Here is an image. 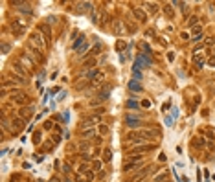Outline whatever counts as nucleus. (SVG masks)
<instances>
[{
  "mask_svg": "<svg viewBox=\"0 0 215 182\" xmlns=\"http://www.w3.org/2000/svg\"><path fill=\"white\" fill-rule=\"evenodd\" d=\"M197 20H199L197 17H191V18H188V26H189V28H195V26H197Z\"/></svg>",
  "mask_w": 215,
  "mask_h": 182,
  "instance_id": "obj_24",
  "label": "nucleus"
},
{
  "mask_svg": "<svg viewBox=\"0 0 215 182\" xmlns=\"http://www.w3.org/2000/svg\"><path fill=\"white\" fill-rule=\"evenodd\" d=\"M173 59H175V55H173L171 52H169V53H167V61H173Z\"/></svg>",
  "mask_w": 215,
  "mask_h": 182,
  "instance_id": "obj_42",
  "label": "nucleus"
},
{
  "mask_svg": "<svg viewBox=\"0 0 215 182\" xmlns=\"http://www.w3.org/2000/svg\"><path fill=\"white\" fill-rule=\"evenodd\" d=\"M29 98H28V96L26 94H24V92H17V94H15V96H11V101H13V103H18V105H22V103H26V101H28Z\"/></svg>",
  "mask_w": 215,
  "mask_h": 182,
  "instance_id": "obj_11",
  "label": "nucleus"
},
{
  "mask_svg": "<svg viewBox=\"0 0 215 182\" xmlns=\"http://www.w3.org/2000/svg\"><path fill=\"white\" fill-rule=\"evenodd\" d=\"M201 39H202V35H195V37H191V40H193V42H199Z\"/></svg>",
  "mask_w": 215,
  "mask_h": 182,
  "instance_id": "obj_38",
  "label": "nucleus"
},
{
  "mask_svg": "<svg viewBox=\"0 0 215 182\" xmlns=\"http://www.w3.org/2000/svg\"><path fill=\"white\" fill-rule=\"evenodd\" d=\"M132 15L140 20V22H147V13L143 11V9H140V8H132Z\"/></svg>",
  "mask_w": 215,
  "mask_h": 182,
  "instance_id": "obj_10",
  "label": "nucleus"
},
{
  "mask_svg": "<svg viewBox=\"0 0 215 182\" xmlns=\"http://www.w3.org/2000/svg\"><path fill=\"white\" fill-rule=\"evenodd\" d=\"M29 46H33L35 50H39V52L46 50V37H42L41 31L31 33V35H29Z\"/></svg>",
  "mask_w": 215,
  "mask_h": 182,
  "instance_id": "obj_2",
  "label": "nucleus"
},
{
  "mask_svg": "<svg viewBox=\"0 0 215 182\" xmlns=\"http://www.w3.org/2000/svg\"><path fill=\"white\" fill-rule=\"evenodd\" d=\"M85 66H87V68H92V66H96V59H88L87 63H85Z\"/></svg>",
  "mask_w": 215,
  "mask_h": 182,
  "instance_id": "obj_27",
  "label": "nucleus"
},
{
  "mask_svg": "<svg viewBox=\"0 0 215 182\" xmlns=\"http://www.w3.org/2000/svg\"><path fill=\"white\" fill-rule=\"evenodd\" d=\"M158 160H160V162H166V155L160 153V155H158Z\"/></svg>",
  "mask_w": 215,
  "mask_h": 182,
  "instance_id": "obj_40",
  "label": "nucleus"
},
{
  "mask_svg": "<svg viewBox=\"0 0 215 182\" xmlns=\"http://www.w3.org/2000/svg\"><path fill=\"white\" fill-rule=\"evenodd\" d=\"M33 110H35L33 105H29V107H22L20 110H18V118H22L24 121H28L33 116Z\"/></svg>",
  "mask_w": 215,
  "mask_h": 182,
  "instance_id": "obj_6",
  "label": "nucleus"
},
{
  "mask_svg": "<svg viewBox=\"0 0 215 182\" xmlns=\"http://www.w3.org/2000/svg\"><path fill=\"white\" fill-rule=\"evenodd\" d=\"M39 31H41V33L44 35V37H46V40H48L50 37H52V29H50L48 24H42V26H39Z\"/></svg>",
  "mask_w": 215,
  "mask_h": 182,
  "instance_id": "obj_15",
  "label": "nucleus"
},
{
  "mask_svg": "<svg viewBox=\"0 0 215 182\" xmlns=\"http://www.w3.org/2000/svg\"><path fill=\"white\" fill-rule=\"evenodd\" d=\"M140 105H142L143 109H151V101H149V99H143V101H142V103H140Z\"/></svg>",
  "mask_w": 215,
  "mask_h": 182,
  "instance_id": "obj_30",
  "label": "nucleus"
},
{
  "mask_svg": "<svg viewBox=\"0 0 215 182\" xmlns=\"http://www.w3.org/2000/svg\"><path fill=\"white\" fill-rule=\"evenodd\" d=\"M149 151H154V145L149 144V145H140V147H134L131 153L132 155H138V153H149Z\"/></svg>",
  "mask_w": 215,
  "mask_h": 182,
  "instance_id": "obj_12",
  "label": "nucleus"
},
{
  "mask_svg": "<svg viewBox=\"0 0 215 182\" xmlns=\"http://www.w3.org/2000/svg\"><path fill=\"white\" fill-rule=\"evenodd\" d=\"M87 50H88V44H83V46L79 48V53H85V52H87Z\"/></svg>",
  "mask_w": 215,
  "mask_h": 182,
  "instance_id": "obj_35",
  "label": "nucleus"
},
{
  "mask_svg": "<svg viewBox=\"0 0 215 182\" xmlns=\"http://www.w3.org/2000/svg\"><path fill=\"white\" fill-rule=\"evenodd\" d=\"M147 8H149V11H151V13H154V11H156V4H147Z\"/></svg>",
  "mask_w": 215,
  "mask_h": 182,
  "instance_id": "obj_33",
  "label": "nucleus"
},
{
  "mask_svg": "<svg viewBox=\"0 0 215 182\" xmlns=\"http://www.w3.org/2000/svg\"><path fill=\"white\" fill-rule=\"evenodd\" d=\"M63 171H64V173H70V171H72V168H70V164H64V168H63Z\"/></svg>",
  "mask_w": 215,
  "mask_h": 182,
  "instance_id": "obj_34",
  "label": "nucleus"
},
{
  "mask_svg": "<svg viewBox=\"0 0 215 182\" xmlns=\"http://www.w3.org/2000/svg\"><path fill=\"white\" fill-rule=\"evenodd\" d=\"M142 164H143V160H129L127 158V162L123 164V171H127V173L129 171H136Z\"/></svg>",
  "mask_w": 215,
  "mask_h": 182,
  "instance_id": "obj_5",
  "label": "nucleus"
},
{
  "mask_svg": "<svg viewBox=\"0 0 215 182\" xmlns=\"http://www.w3.org/2000/svg\"><path fill=\"white\" fill-rule=\"evenodd\" d=\"M9 50H11V44H9V42H6V40H4V42H2V52H4V53H8Z\"/></svg>",
  "mask_w": 215,
  "mask_h": 182,
  "instance_id": "obj_26",
  "label": "nucleus"
},
{
  "mask_svg": "<svg viewBox=\"0 0 215 182\" xmlns=\"http://www.w3.org/2000/svg\"><path fill=\"white\" fill-rule=\"evenodd\" d=\"M18 63H20L22 66L28 70V72H31V70H33V66H35V61H33V59H29L26 53H22V55H20V61H18Z\"/></svg>",
  "mask_w": 215,
  "mask_h": 182,
  "instance_id": "obj_7",
  "label": "nucleus"
},
{
  "mask_svg": "<svg viewBox=\"0 0 215 182\" xmlns=\"http://www.w3.org/2000/svg\"><path fill=\"white\" fill-rule=\"evenodd\" d=\"M22 125H24V120L22 118H15L13 121H11V133L13 134H18L22 131Z\"/></svg>",
  "mask_w": 215,
  "mask_h": 182,
  "instance_id": "obj_9",
  "label": "nucleus"
},
{
  "mask_svg": "<svg viewBox=\"0 0 215 182\" xmlns=\"http://www.w3.org/2000/svg\"><path fill=\"white\" fill-rule=\"evenodd\" d=\"M33 138H35V140H33L35 144H39V142H41V140H39V138H41V134H39V133H35V134H33Z\"/></svg>",
  "mask_w": 215,
  "mask_h": 182,
  "instance_id": "obj_37",
  "label": "nucleus"
},
{
  "mask_svg": "<svg viewBox=\"0 0 215 182\" xmlns=\"http://www.w3.org/2000/svg\"><path fill=\"white\" fill-rule=\"evenodd\" d=\"M191 31H193V37L195 35H202V26H195V28H191Z\"/></svg>",
  "mask_w": 215,
  "mask_h": 182,
  "instance_id": "obj_25",
  "label": "nucleus"
},
{
  "mask_svg": "<svg viewBox=\"0 0 215 182\" xmlns=\"http://www.w3.org/2000/svg\"><path fill=\"white\" fill-rule=\"evenodd\" d=\"M99 77H101V74H99V70H96V68H94V70H88V72H87V79H94V81H96V79H99Z\"/></svg>",
  "mask_w": 215,
  "mask_h": 182,
  "instance_id": "obj_17",
  "label": "nucleus"
},
{
  "mask_svg": "<svg viewBox=\"0 0 215 182\" xmlns=\"http://www.w3.org/2000/svg\"><path fill=\"white\" fill-rule=\"evenodd\" d=\"M116 48H118V50H125V48H127V44H125L123 40H118V42H116Z\"/></svg>",
  "mask_w": 215,
  "mask_h": 182,
  "instance_id": "obj_29",
  "label": "nucleus"
},
{
  "mask_svg": "<svg viewBox=\"0 0 215 182\" xmlns=\"http://www.w3.org/2000/svg\"><path fill=\"white\" fill-rule=\"evenodd\" d=\"M191 145H193L195 149H202L204 145H206V138H193Z\"/></svg>",
  "mask_w": 215,
  "mask_h": 182,
  "instance_id": "obj_14",
  "label": "nucleus"
},
{
  "mask_svg": "<svg viewBox=\"0 0 215 182\" xmlns=\"http://www.w3.org/2000/svg\"><path fill=\"white\" fill-rule=\"evenodd\" d=\"M129 90H132V92H142V85L138 83V79L129 81Z\"/></svg>",
  "mask_w": 215,
  "mask_h": 182,
  "instance_id": "obj_13",
  "label": "nucleus"
},
{
  "mask_svg": "<svg viewBox=\"0 0 215 182\" xmlns=\"http://www.w3.org/2000/svg\"><path fill=\"white\" fill-rule=\"evenodd\" d=\"M99 133H101V134H107V133H109L107 125H99Z\"/></svg>",
  "mask_w": 215,
  "mask_h": 182,
  "instance_id": "obj_32",
  "label": "nucleus"
},
{
  "mask_svg": "<svg viewBox=\"0 0 215 182\" xmlns=\"http://www.w3.org/2000/svg\"><path fill=\"white\" fill-rule=\"evenodd\" d=\"M52 125H53L52 121H44V129H52Z\"/></svg>",
  "mask_w": 215,
  "mask_h": 182,
  "instance_id": "obj_39",
  "label": "nucleus"
},
{
  "mask_svg": "<svg viewBox=\"0 0 215 182\" xmlns=\"http://www.w3.org/2000/svg\"><path fill=\"white\" fill-rule=\"evenodd\" d=\"M24 28H26V22H22V20H13L11 22V29H13L15 35H22Z\"/></svg>",
  "mask_w": 215,
  "mask_h": 182,
  "instance_id": "obj_8",
  "label": "nucleus"
},
{
  "mask_svg": "<svg viewBox=\"0 0 215 182\" xmlns=\"http://www.w3.org/2000/svg\"><path fill=\"white\" fill-rule=\"evenodd\" d=\"M125 123H127L129 129H138L140 125H142V120H140V116L129 114V116H125Z\"/></svg>",
  "mask_w": 215,
  "mask_h": 182,
  "instance_id": "obj_3",
  "label": "nucleus"
},
{
  "mask_svg": "<svg viewBox=\"0 0 215 182\" xmlns=\"http://www.w3.org/2000/svg\"><path fill=\"white\" fill-rule=\"evenodd\" d=\"M140 107H142V105H140V103H138V101H136V99H129V101H127V109H132V110H138Z\"/></svg>",
  "mask_w": 215,
  "mask_h": 182,
  "instance_id": "obj_19",
  "label": "nucleus"
},
{
  "mask_svg": "<svg viewBox=\"0 0 215 182\" xmlns=\"http://www.w3.org/2000/svg\"><path fill=\"white\" fill-rule=\"evenodd\" d=\"M81 158H83V160H87V162H88V160H90V156H88L87 153H83V155H81Z\"/></svg>",
  "mask_w": 215,
  "mask_h": 182,
  "instance_id": "obj_41",
  "label": "nucleus"
},
{
  "mask_svg": "<svg viewBox=\"0 0 215 182\" xmlns=\"http://www.w3.org/2000/svg\"><path fill=\"white\" fill-rule=\"evenodd\" d=\"M98 18H99V8H94L92 9V22L98 24Z\"/></svg>",
  "mask_w": 215,
  "mask_h": 182,
  "instance_id": "obj_21",
  "label": "nucleus"
},
{
  "mask_svg": "<svg viewBox=\"0 0 215 182\" xmlns=\"http://www.w3.org/2000/svg\"><path fill=\"white\" fill-rule=\"evenodd\" d=\"M167 179H169V175H167V173H162V175L156 177V182H169Z\"/></svg>",
  "mask_w": 215,
  "mask_h": 182,
  "instance_id": "obj_23",
  "label": "nucleus"
},
{
  "mask_svg": "<svg viewBox=\"0 0 215 182\" xmlns=\"http://www.w3.org/2000/svg\"><path fill=\"white\" fill-rule=\"evenodd\" d=\"M11 74L17 75V77H22V79H24V77H26V74H28V70L24 68L20 63H13V64H11Z\"/></svg>",
  "mask_w": 215,
  "mask_h": 182,
  "instance_id": "obj_4",
  "label": "nucleus"
},
{
  "mask_svg": "<svg viewBox=\"0 0 215 182\" xmlns=\"http://www.w3.org/2000/svg\"><path fill=\"white\" fill-rule=\"evenodd\" d=\"M83 42H85V35H79V37H77L76 40H74V44H72V50H74V52H76V50H79V48L83 46Z\"/></svg>",
  "mask_w": 215,
  "mask_h": 182,
  "instance_id": "obj_16",
  "label": "nucleus"
},
{
  "mask_svg": "<svg viewBox=\"0 0 215 182\" xmlns=\"http://www.w3.org/2000/svg\"><path fill=\"white\" fill-rule=\"evenodd\" d=\"M50 182H61V180H59V179H52V180H50Z\"/></svg>",
  "mask_w": 215,
  "mask_h": 182,
  "instance_id": "obj_43",
  "label": "nucleus"
},
{
  "mask_svg": "<svg viewBox=\"0 0 215 182\" xmlns=\"http://www.w3.org/2000/svg\"><path fill=\"white\" fill-rule=\"evenodd\" d=\"M206 63L210 64V66H212V68H215V55H213V57H210L208 61H206Z\"/></svg>",
  "mask_w": 215,
  "mask_h": 182,
  "instance_id": "obj_31",
  "label": "nucleus"
},
{
  "mask_svg": "<svg viewBox=\"0 0 215 182\" xmlns=\"http://www.w3.org/2000/svg\"><path fill=\"white\" fill-rule=\"evenodd\" d=\"M154 136H156V131H132V133H129L127 140H131L132 144H140V142H149L153 140Z\"/></svg>",
  "mask_w": 215,
  "mask_h": 182,
  "instance_id": "obj_1",
  "label": "nucleus"
},
{
  "mask_svg": "<svg viewBox=\"0 0 215 182\" xmlns=\"http://www.w3.org/2000/svg\"><path fill=\"white\" fill-rule=\"evenodd\" d=\"M101 169H103V162L101 160H94L92 162V171H94V173H99Z\"/></svg>",
  "mask_w": 215,
  "mask_h": 182,
  "instance_id": "obj_18",
  "label": "nucleus"
},
{
  "mask_svg": "<svg viewBox=\"0 0 215 182\" xmlns=\"http://www.w3.org/2000/svg\"><path fill=\"white\" fill-rule=\"evenodd\" d=\"M213 42H215V39H213V37H208V39H206V44H208V46H212Z\"/></svg>",
  "mask_w": 215,
  "mask_h": 182,
  "instance_id": "obj_36",
  "label": "nucleus"
},
{
  "mask_svg": "<svg viewBox=\"0 0 215 182\" xmlns=\"http://www.w3.org/2000/svg\"><path fill=\"white\" fill-rule=\"evenodd\" d=\"M99 52H101V46H99V44H96V46L92 48V52H90V55H98Z\"/></svg>",
  "mask_w": 215,
  "mask_h": 182,
  "instance_id": "obj_28",
  "label": "nucleus"
},
{
  "mask_svg": "<svg viewBox=\"0 0 215 182\" xmlns=\"http://www.w3.org/2000/svg\"><path fill=\"white\" fill-rule=\"evenodd\" d=\"M111 158H112V151L111 149H105L103 151V160L105 162H111Z\"/></svg>",
  "mask_w": 215,
  "mask_h": 182,
  "instance_id": "obj_22",
  "label": "nucleus"
},
{
  "mask_svg": "<svg viewBox=\"0 0 215 182\" xmlns=\"http://www.w3.org/2000/svg\"><path fill=\"white\" fill-rule=\"evenodd\" d=\"M83 177H85V180H87V182H92V180H94V177H96V173H94L92 169H87Z\"/></svg>",
  "mask_w": 215,
  "mask_h": 182,
  "instance_id": "obj_20",
  "label": "nucleus"
}]
</instances>
